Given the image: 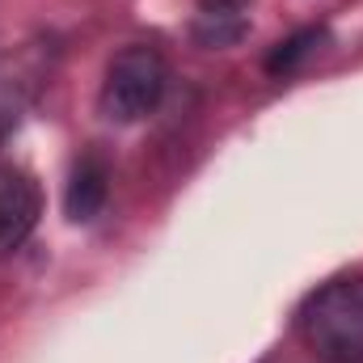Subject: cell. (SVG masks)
<instances>
[{"instance_id": "1", "label": "cell", "mask_w": 363, "mask_h": 363, "mask_svg": "<svg viewBox=\"0 0 363 363\" xmlns=\"http://www.w3.org/2000/svg\"><path fill=\"white\" fill-rule=\"evenodd\" d=\"M296 334L317 363H363V274H334L296 308Z\"/></svg>"}, {"instance_id": "2", "label": "cell", "mask_w": 363, "mask_h": 363, "mask_svg": "<svg viewBox=\"0 0 363 363\" xmlns=\"http://www.w3.org/2000/svg\"><path fill=\"white\" fill-rule=\"evenodd\" d=\"M165 89H169L165 55L157 47H148V43H131L106 64L101 89H97V110H101L106 123L131 127V123L148 118L161 106Z\"/></svg>"}, {"instance_id": "3", "label": "cell", "mask_w": 363, "mask_h": 363, "mask_svg": "<svg viewBox=\"0 0 363 363\" xmlns=\"http://www.w3.org/2000/svg\"><path fill=\"white\" fill-rule=\"evenodd\" d=\"M43 220V190L21 165H0V262L26 250Z\"/></svg>"}, {"instance_id": "4", "label": "cell", "mask_w": 363, "mask_h": 363, "mask_svg": "<svg viewBox=\"0 0 363 363\" xmlns=\"http://www.w3.org/2000/svg\"><path fill=\"white\" fill-rule=\"evenodd\" d=\"M110 199V165L97 157V152H85L72 174H68V186H64V211L72 224H89L101 216Z\"/></svg>"}, {"instance_id": "5", "label": "cell", "mask_w": 363, "mask_h": 363, "mask_svg": "<svg viewBox=\"0 0 363 363\" xmlns=\"http://www.w3.org/2000/svg\"><path fill=\"white\" fill-rule=\"evenodd\" d=\"M250 30V0H194L190 34L203 47H233Z\"/></svg>"}, {"instance_id": "6", "label": "cell", "mask_w": 363, "mask_h": 363, "mask_svg": "<svg viewBox=\"0 0 363 363\" xmlns=\"http://www.w3.org/2000/svg\"><path fill=\"white\" fill-rule=\"evenodd\" d=\"M321 38H325L321 30H300V34H291V38L274 43V51L267 55V72H271V77H287V72H296V68L317 51V43H321Z\"/></svg>"}]
</instances>
